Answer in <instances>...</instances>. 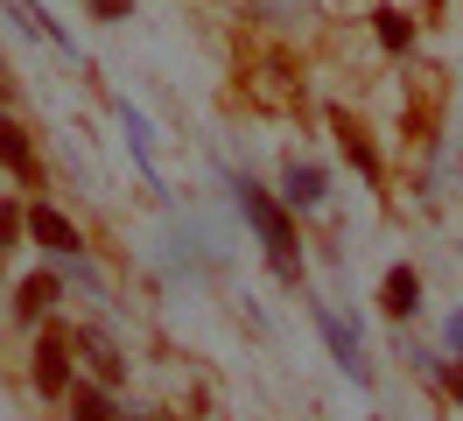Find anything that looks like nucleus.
<instances>
[{
	"label": "nucleus",
	"instance_id": "f257e3e1",
	"mask_svg": "<svg viewBox=\"0 0 463 421\" xmlns=\"http://www.w3.org/2000/svg\"><path fill=\"white\" fill-rule=\"evenodd\" d=\"M239 211H246V225H253V239L267 246L274 274H281V281L302 274V253H295V218H288V211H281V204L260 190V183H246V176H239Z\"/></svg>",
	"mask_w": 463,
	"mask_h": 421
},
{
	"label": "nucleus",
	"instance_id": "f03ea898",
	"mask_svg": "<svg viewBox=\"0 0 463 421\" xmlns=\"http://www.w3.org/2000/svg\"><path fill=\"white\" fill-rule=\"evenodd\" d=\"M71 379H78V344H71L63 323H50L29 351V387L43 393V400H71Z\"/></svg>",
	"mask_w": 463,
	"mask_h": 421
},
{
	"label": "nucleus",
	"instance_id": "7ed1b4c3",
	"mask_svg": "<svg viewBox=\"0 0 463 421\" xmlns=\"http://www.w3.org/2000/svg\"><path fill=\"white\" fill-rule=\"evenodd\" d=\"M0 168H7L22 190H43V183H50V168H43V155H35L29 127H22L14 112H0Z\"/></svg>",
	"mask_w": 463,
	"mask_h": 421
},
{
	"label": "nucleus",
	"instance_id": "20e7f679",
	"mask_svg": "<svg viewBox=\"0 0 463 421\" xmlns=\"http://www.w3.org/2000/svg\"><path fill=\"white\" fill-rule=\"evenodd\" d=\"M29 239H35L43 253H57V260H78V253H85V232L63 218L50 196H35V204H29Z\"/></svg>",
	"mask_w": 463,
	"mask_h": 421
},
{
	"label": "nucleus",
	"instance_id": "39448f33",
	"mask_svg": "<svg viewBox=\"0 0 463 421\" xmlns=\"http://www.w3.org/2000/svg\"><path fill=\"white\" fill-rule=\"evenodd\" d=\"M63 288H71V281H63L57 267H35V274H22V281H14V323H43V316L63 302Z\"/></svg>",
	"mask_w": 463,
	"mask_h": 421
},
{
	"label": "nucleus",
	"instance_id": "423d86ee",
	"mask_svg": "<svg viewBox=\"0 0 463 421\" xmlns=\"http://www.w3.org/2000/svg\"><path fill=\"white\" fill-rule=\"evenodd\" d=\"M71 344H78V359L91 365V379H106V387H127V351H119V344L99 330V323L71 330Z\"/></svg>",
	"mask_w": 463,
	"mask_h": 421
},
{
	"label": "nucleus",
	"instance_id": "0eeeda50",
	"mask_svg": "<svg viewBox=\"0 0 463 421\" xmlns=\"http://www.w3.org/2000/svg\"><path fill=\"white\" fill-rule=\"evenodd\" d=\"M317 330H323V344H330V359L345 365L351 379H365V359H358V323H345V316L317 309Z\"/></svg>",
	"mask_w": 463,
	"mask_h": 421
},
{
	"label": "nucleus",
	"instance_id": "6e6552de",
	"mask_svg": "<svg viewBox=\"0 0 463 421\" xmlns=\"http://www.w3.org/2000/svg\"><path fill=\"white\" fill-rule=\"evenodd\" d=\"M323 196H330L323 168H309V162H288V176H281V204H288V211H317Z\"/></svg>",
	"mask_w": 463,
	"mask_h": 421
},
{
	"label": "nucleus",
	"instance_id": "1a4fd4ad",
	"mask_svg": "<svg viewBox=\"0 0 463 421\" xmlns=\"http://www.w3.org/2000/svg\"><path fill=\"white\" fill-rule=\"evenodd\" d=\"M71 421H119V400L106 379H71Z\"/></svg>",
	"mask_w": 463,
	"mask_h": 421
},
{
	"label": "nucleus",
	"instance_id": "9d476101",
	"mask_svg": "<svg viewBox=\"0 0 463 421\" xmlns=\"http://www.w3.org/2000/svg\"><path fill=\"white\" fill-rule=\"evenodd\" d=\"M379 309H386V316H414V309H421V274H414V267H386Z\"/></svg>",
	"mask_w": 463,
	"mask_h": 421
},
{
	"label": "nucleus",
	"instance_id": "9b49d317",
	"mask_svg": "<svg viewBox=\"0 0 463 421\" xmlns=\"http://www.w3.org/2000/svg\"><path fill=\"white\" fill-rule=\"evenodd\" d=\"M330 127H337V148H345L351 162H358V176H365V183H379V148H373V134H365L351 112H337Z\"/></svg>",
	"mask_w": 463,
	"mask_h": 421
},
{
	"label": "nucleus",
	"instance_id": "f8f14e48",
	"mask_svg": "<svg viewBox=\"0 0 463 421\" xmlns=\"http://www.w3.org/2000/svg\"><path fill=\"white\" fill-rule=\"evenodd\" d=\"M379 43H386V50H393V56H407V50H414V22H407V14H393V7H379Z\"/></svg>",
	"mask_w": 463,
	"mask_h": 421
},
{
	"label": "nucleus",
	"instance_id": "ddd939ff",
	"mask_svg": "<svg viewBox=\"0 0 463 421\" xmlns=\"http://www.w3.org/2000/svg\"><path fill=\"white\" fill-rule=\"evenodd\" d=\"M14 239H29V204H14V196H7V204H0V253L14 246Z\"/></svg>",
	"mask_w": 463,
	"mask_h": 421
},
{
	"label": "nucleus",
	"instance_id": "4468645a",
	"mask_svg": "<svg viewBox=\"0 0 463 421\" xmlns=\"http://www.w3.org/2000/svg\"><path fill=\"white\" fill-rule=\"evenodd\" d=\"M119 127H127V140H134V155H141V168H155V140H147V120L134 106H119Z\"/></svg>",
	"mask_w": 463,
	"mask_h": 421
},
{
	"label": "nucleus",
	"instance_id": "2eb2a0df",
	"mask_svg": "<svg viewBox=\"0 0 463 421\" xmlns=\"http://www.w3.org/2000/svg\"><path fill=\"white\" fill-rule=\"evenodd\" d=\"M85 14H99V22H127L134 0H85Z\"/></svg>",
	"mask_w": 463,
	"mask_h": 421
},
{
	"label": "nucleus",
	"instance_id": "dca6fc26",
	"mask_svg": "<svg viewBox=\"0 0 463 421\" xmlns=\"http://www.w3.org/2000/svg\"><path fill=\"white\" fill-rule=\"evenodd\" d=\"M442 344H449V351H457V359H463V309H457V316H449V323H442Z\"/></svg>",
	"mask_w": 463,
	"mask_h": 421
},
{
	"label": "nucleus",
	"instance_id": "f3484780",
	"mask_svg": "<svg viewBox=\"0 0 463 421\" xmlns=\"http://www.w3.org/2000/svg\"><path fill=\"white\" fill-rule=\"evenodd\" d=\"M449 393H457V400H463V359H457V372H449Z\"/></svg>",
	"mask_w": 463,
	"mask_h": 421
},
{
	"label": "nucleus",
	"instance_id": "a211bd4d",
	"mask_svg": "<svg viewBox=\"0 0 463 421\" xmlns=\"http://www.w3.org/2000/svg\"><path fill=\"white\" fill-rule=\"evenodd\" d=\"M0 99H7V71H0Z\"/></svg>",
	"mask_w": 463,
	"mask_h": 421
},
{
	"label": "nucleus",
	"instance_id": "6ab92c4d",
	"mask_svg": "<svg viewBox=\"0 0 463 421\" xmlns=\"http://www.w3.org/2000/svg\"><path fill=\"white\" fill-rule=\"evenodd\" d=\"M119 421H147V415H119Z\"/></svg>",
	"mask_w": 463,
	"mask_h": 421
}]
</instances>
